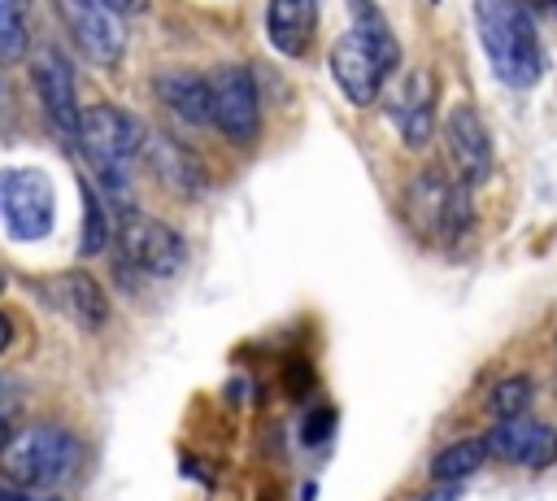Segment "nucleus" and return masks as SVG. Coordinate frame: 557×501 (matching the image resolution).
I'll use <instances>...</instances> for the list:
<instances>
[{"instance_id":"obj_28","label":"nucleus","mask_w":557,"mask_h":501,"mask_svg":"<svg viewBox=\"0 0 557 501\" xmlns=\"http://www.w3.org/2000/svg\"><path fill=\"white\" fill-rule=\"evenodd\" d=\"M306 380H310V367H306V362H297V367H293V393H297V388H306Z\"/></svg>"},{"instance_id":"obj_18","label":"nucleus","mask_w":557,"mask_h":501,"mask_svg":"<svg viewBox=\"0 0 557 501\" xmlns=\"http://www.w3.org/2000/svg\"><path fill=\"white\" fill-rule=\"evenodd\" d=\"M449 196H453V188H449V183H444L436 170L418 175V179H414V188H410V209H414V222H418V227H427V231H440V227H444Z\"/></svg>"},{"instance_id":"obj_10","label":"nucleus","mask_w":557,"mask_h":501,"mask_svg":"<svg viewBox=\"0 0 557 501\" xmlns=\"http://www.w3.org/2000/svg\"><path fill=\"white\" fill-rule=\"evenodd\" d=\"M444 140H449V157L462 170L466 188L483 183L492 175V136L483 127V118L470 105H453L444 118Z\"/></svg>"},{"instance_id":"obj_14","label":"nucleus","mask_w":557,"mask_h":501,"mask_svg":"<svg viewBox=\"0 0 557 501\" xmlns=\"http://www.w3.org/2000/svg\"><path fill=\"white\" fill-rule=\"evenodd\" d=\"M153 88H157L161 105L174 118L196 123V127L209 123V75H200V70H161Z\"/></svg>"},{"instance_id":"obj_16","label":"nucleus","mask_w":557,"mask_h":501,"mask_svg":"<svg viewBox=\"0 0 557 501\" xmlns=\"http://www.w3.org/2000/svg\"><path fill=\"white\" fill-rule=\"evenodd\" d=\"M488 458V440L483 436H466V440H453L444 445L436 458H431V479L436 484H462L470 479Z\"/></svg>"},{"instance_id":"obj_3","label":"nucleus","mask_w":557,"mask_h":501,"mask_svg":"<svg viewBox=\"0 0 557 501\" xmlns=\"http://www.w3.org/2000/svg\"><path fill=\"white\" fill-rule=\"evenodd\" d=\"M83 462V445L70 427L57 423H36L23 427L18 436H10V445L0 449V471L5 484L23 488V492H49L57 484H66Z\"/></svg>"},{"instance_id":"obj_23","label":"nucleus","mask_w":557,"mask_h":501,"mask_svg":"<svg viewBox=\"0 0 557 501\" xmlns=\"http://www.w3.org/2000/svg\"><path fill=\"white\" fill-rule=\"evenodd\" d=\"M332 432H336V410H332V406H319V410L306 419L301 440L314 449V445H327V440H332Z\"/></svg>"},{"instance_id":"obj_1","label":"nucleus","mask_w":557,"mask_h":501,"mask_svg":"<svg viewBox=\"0 0 557 501\" xmlns=\"http://www.w3.org/2000/svg\"><path fill=\"white\" fill-rule=\"evenodd\" d=\"M349 14L353 27L332 44V75L353 105H371L388 75L401 66V44L388 18L375 10V0H349Z\"/></svg>"},{"instance_id":"obj_11","label":"nucleus","mask_w":557,"mask_h":501,"mask_svg":"<svg viewBox=\"0 0 557 501\" xmlns=\"http://www.w3.org/2000/svg\"><path fill=\"white\" fill-rule=\"evenodd\" d=\"M40 293L49 297L53 310H62L75 327L83 332H101L109 323V301H105V288L88 275V271H66V275H53L40 284Z\"/></svg>"},{"instance_id":"obj_2","label":"nucleus","mask_w":557,"mask_h":501,"mask_svg":"<svg viewBox=\"0 0 557 501\" xmlns=\"http://www.w3.org/2000/svg\"><path fill=\"white\" fill-rule=\"evenodd\" d=\"M475 27L479 44L492 62V75L505 88H535L544 75V49H540V27L522 0H475Z\"/></svg>"},{"instance_id":"obj_9","label":"nucleus","mask_w":557,"mask_h":501,"mask_svg":"<svg viewBox=\"0 0 557 501\" xmlns=\"http://www.w3.org/2000/svg\"><path fill=\"white\" fill-rule=\"evenodd\" d=\"M31 84L40 92V105L53 123V131L70 144H79V123H83V110H79V92H75V70L66 62L62 49H40L36 62H31Z\"/></svg>"},{"instance_id":"obj_20","label":"nucleus","mask_w":557,"mask_h":501,"mask_svg":"<svg viewBox=\"0 0 557 501\" xmlns=\"http://www.w3.org/2000/svg\"><path fill=\"white\" fill-rule=\"evenodd\" d=\"M531 393L535 384L527 375H505L492 393H488V414L501 423V419H522V410L531 406Z\"/></svg>"},{"instance_id":"obj_22","label":"nucleus","mask_w":557,"mask_h":501,"mask_svg":"<svg viewBox=\"0 0 557 501\" xmlns=\"http://www.w3.org/2000/svg\"><path fill=\"white\" fill-rule=\"evenodd\" d=\"M466 227H470V188L462 183V188H453V196H449V209H444V227H440V235H444V240H457Z\"/></svg>"},{"instance_id":"obj_19","label":"nucleus","mask_w":557,"mask_h":501,"mask_svg":"<svg viewBox=\"0 0 557 501\" xmlns=\"http://www.w3.org/2000/svg\"><path fill=\"white\" fill-rule=\"evenodd\" d=\"M27 18L23 0H0V66H14L27 57Z\"/></svg>"},{"instance_id":"obj_12","label":"nucleus","mask_w":557,"mask_h":501,"mask_svg":"<svg viewBox=\"0 0 557 501\" xmlns=\"http://www.w3.org/2000/svg\"><path fill=\"white\" fill-rule=\"evenodd\" d=\"M265 36L284 57H306L319 36V0H270Z\"/></svg>"},{"instance_id":"obj_25","label":"nucleus","mask_w":557,"mask_h":501,"mask_svg":"<svg viewBox=\"0 0 557 501\" xmlns=\"http://www.w3.org/2000/svg\"><path fill=\"white\" fill-rule=\"evenodd\" d=\"M105 5L118 10V14L127 18V14H144V10H148V0H105Z\"/></svg>"},{"instance_id":"obj_24","label":"nucleus","mask_w":557,"mask_h":501,"mask_svg":"<svg viewBox=\"0 0 557 501\" xmlns=\"http://www.w3.org/2000/svg\"><path fill=\"white\" fill-rule=\"evenodd\" d=\"M557 462V432H540L535 436V445H531V453H527V462L522 466H531V471H544V466H553Z\"/></svg>"},{"instance_id":"obj_26","label":"nucleus","mask_w":557,"mask_h":501,"mask_svg":"<svg viewBox=\"0 0 557 501\" xmlns=\"http://www.w3.org/2000/svg\"><path fill=\"white\" fill-rule=\"evenodd\" d=\"M423 501H462V488H457V484H440V488L427 492Z\"/></svg>"},{"instance_id":"obj_7","label":"nucleus","mask_w":557,"mask_h":501,"mask_svg":"<svg viewBox=\"0 0 557 501\" xmlns=\"http://www.w3.org/2000/svg\"><path fill=\"white\" fill-rule=\"evenodd\" d=\"M209 123L231 144H252L261 131V97L248 66L226 62L209 75Z\"/></svg>"},{"instance_id":"obj_29","label":"nucleus","mask_w":557,"mask_h":501,"mask_svg":"<svg viewBox=\"0 0 557 501\" xmlns=\"http://www.w3.org/2000/svg\"><path fill=\"white\" fill-rule=\"evenodd\" d=\"M10 445V423H5V414H0V449Z\"/></svg>"},{"instance_id":"obj_17","label":"nucleus","mask_w":557,"mask_h":501,"mask_svg":"<svg viewBox=\"0 0 557 501\" xmlns=\"http://www.w3.org/2000/svg\"><path fill=\"white\" fill-rule=\"evenodd\" d=\"M544 432V423H531L527 414L522 419H501L483 440H488V453L501 458V462H527L535 436Z\"/></svg>"},{"instance_id":"obj_27","label":"nucleus","mask_w":557,"mask_h":501,"mask_svg":"<svg viewBox=\"0 0 557 501\" xmlns=\"http://www.w3.org/2000/svg\"><path fill=\"white\" fill-rule=\"evenodd\" d=\"M14 345V323H10V314H0V354H5Z\"/></svg>"},{"instance_id":"obj_4","label":"nucleus","mask_w":557,"mask_h":501,"mask_svg":"<svg viewBox=\"0 0 557 501\" xmlns=\"http://www.w3.org/2000/svg\"><path fill=\"white\" fill-rule=\"evenodd\" d=\"M79 149L96 166L105 188L122 192L131 162L140 157V149H148V131L140 127L135 114H127L118 105H88L83 123H79Z\"/></svg>"},{"instance_id":"obj_6","label":"nucleus","mask_w":557,"mask_h":501,"mask_svg":"<svg viewBox=\"0 0 557 501\" xmlns=\"http://www.w3.org/2000/svg\"><path fill=\"white\" fill-rule=\"evenodd\" d=\"M114 244H118V258H122L131 271H140V275L166 280V275H179L183 262H187L183 235H179L170 222L148 218V214H135V209L122 214V222H118V231H114Z\"/></svg>"},{"instance_id":"obj_5","label":"nucleus","mask_w":557,"mask_h":501,"mask_svg":"<svg viewBox=\"0 0 557 501\" xmlns=\"http://www.w3.org/2000/svg\"><path fill=\"white\" fill-rule=\"evenodd\" d=\"M57 218V196L44 170L36 166H5L0 170V227L10 231V240L31 244L53 231Z\"/></svg>"},{"instance_id":"obj_8","label":"nucleus","mask_w":557,"mask_h":501,"mask_svg":"<svg viewBox=\"0 0 557 501\" xmlns=\"http://www.w3.org/2000/svg\"><path fill=\"white\" fill-rule=\"evenodd\" d=\"M66 31L75 40V49L96 62V66H114L127 53V23L118 10H109L105 0H57Z\"/></svg>"},{"instance_id":"obj_21","label":"nucleus","mask_w":557,"mask_h":501,"mask_svg":"<svg viewBox=\"0 0 557 501\" xmlns=\"http://www.w3.org/2000/svg\"><path fill=\"white\" fill-rule=\"evenodd\" d=\"M109 205L96 196L92 183H83V254H101V248L109 244Z\"/></svg>"},{"instance_id":"obj_15","label":"nucleus","mask_w":557,"mask_h":501,"mask_svg":"<svg viewBox=\"0 0 557 501\" xmlns=\"http://www.w3.org/2000/svg\"><path fill=\"white\" fill-rule=\"evenodd\" d=\"M148 166L153 175L174 188V192H196L200 188V166L187 149H179L174 140H148Z\"/></svg>"},{"instance_id":"obj_30","label":"nucleus","mask_w":557,"mask_h":501,"mask_svg":"<svg viewBox=\"0 0 557 501\" xmlns=\"http://www.w3.org/2000/svg\"><path fill=\"white\" fill-rule=\"evenodd\" d=\"M0 288H5V275H0Z\"/></svg>"},{"instance_id":"obj_13","label":"nucleus","mask_w":557,"mask_h":501,"mask_svg":"<svg viewBox=\"0 0 557 501\" xmlns=\"http://www.w3.org/2000/svg\"><path fill=\"white\" fill-rule=\"evenodd\" d=\"M392 118L401 127L405 149H427V140L436 136V84L427 70H414L392 105Z\"/></svg>"}]
</instances>
